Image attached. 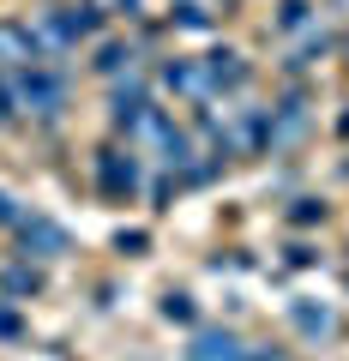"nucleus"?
<instances>
[{"label": "nucleus", "instance_id": "nucleus-1", "mask_svg": "<svg viewBox=\"0 0 349 361\" xmlns=\"http://www.w3.org/2000/svg\"><path fill=\"white\" fill-rule=\"evenodd\" d=\"M193 361H241V355H235V337H199Z\"/></svg>", "mask_w": 349, "mask_h": 361}]
</instances>
